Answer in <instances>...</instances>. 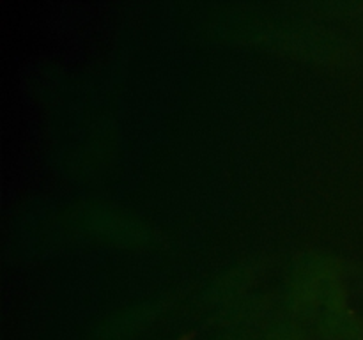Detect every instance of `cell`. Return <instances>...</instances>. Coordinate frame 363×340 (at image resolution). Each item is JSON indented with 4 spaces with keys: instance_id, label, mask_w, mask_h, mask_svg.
<instances>
[{
    "instance_id": "cell-1",
    "label": "cell",
    "mask_w": 363,
    "mask_h": 340,
    "mask_svg": "<svg viewBox=\"0 0 363 340\" xmlns=\"http://www.w3.org/2000/svg\"><path fill=\"white\" fill-rule=\"evenodd\" d=\"M194 336H195V333L191 332V333H188V335H183V336H181L179 340H191V339H194Z\"/></svg>"
}]
</instances>
